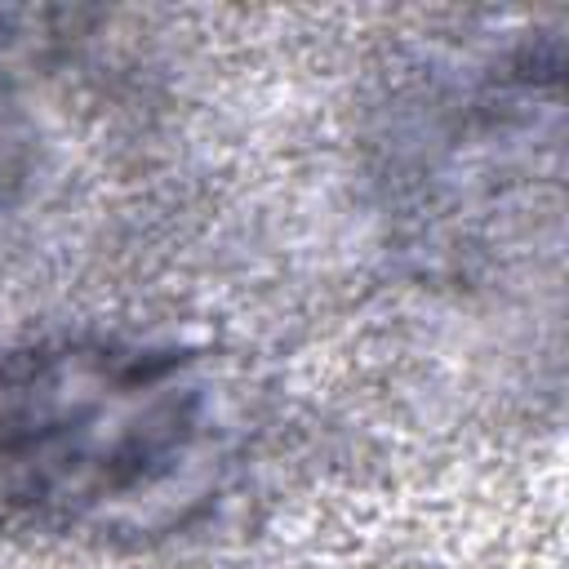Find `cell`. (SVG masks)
<instances>
[{"label": "cell", "instance_id": "6da1fadb", "mask_svg": "<svg viewBox=\"0 0 569 569\" xmlns=\"http://www.w3.org/2000/svg\"><path fill=\"white\" fill-rule=\"evenodd\" d=\"M196 427L200 387L178 356L53 347L0 360V489L18 502L76 516L147 493Z\"/></svg>", "mask_w": 569, "mask_h": 569}]
</instances>
